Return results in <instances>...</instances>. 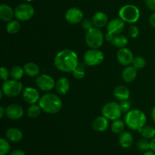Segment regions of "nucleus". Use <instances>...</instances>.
<instances>
[{"label":"nucleus","mask_w":155,"mask_h":155,"mask_svg":"<svg viewBox=\"0 0 155 155\" xmlns=\"http://www.w3.org/2000/svg\"><path fill=\"white\" fill-rule=\"evenodd\" d=\"M54 66L65 73H72L79 65L78 55L71 49H64L57 53L54 59Z\"/></svg>","instance_id":"1"},{"label":"nucleus","mask_w":155,"mask_h":155,"mask_svg":"<svg viewBox=\"0 0 155 155\" xmlns=\"http://www.w3.org/2000/svg\"><path fill=\"white\" fill-rule=\"evenodd\" d=\"M38 104L42 111L48 114H58L63 107V102L60 97L53 93H46L42 95Z\"/></svg>","instance_id":"2"},{"label":"nucleus","mask_w":155,"mask_h":155,"mask_svg":"<svg viewBox=\"0 0 155 155\" xmlns=\"http://www.w3.org/2000/svg\"><path fill=\"white\" fill-rule=\"evenodd\" d=\"M124 122L130 130L139 131L146 124L147 117L142 110L133 109L126 113Z\"/></svg>","instance_id":"3"},{"label":"nucleus","mask_w":155,"mask_h":155,"mask_svg":"<svg viewBox=\"0 0 155 155\" xmlns=\"http://www.w3.org/2000/svg\"><path fill=\"white\" fill-rule=\"evenodd\" d=\"M85 40L90 48H99L104 43V36L100 28L94 27L86 31Z\"/></svg>","instance_id":"4"},{"label":"nucleus","mask_w":155,"mask_h":155,"mask_svg":"<svg viewBox=\"0 0 155 155\" xmlns=\"http://www.w3.org/2000/svg\"><path fill=\"white\" fill-rule=\"evenodd\" d=\"M119 17L124 22L133 24L139 21L140 12L134 5H126L119 10Z\"/></svg>","instance_id":"5"},{"label":"nucleus","mask_w":155,"mask_h":155,"mask_svg":"<svg viewBox=\"0 0 155 155\" xmlns=\"http://www.w3.org/2000/svg\"><path fill=\"white\" fill-rule=\"evenodd\" d=\"M23 88L24 86L21 82L12 79L4 81L2 86V91L5 96L8 98H14L18 96L23 92Z\"/></svg>","instance_id":"6"},{"label":"nucleus","mask_w":155,"mask_h":155,"mask_svg":"<svg viewBox=\"0 0 155 155\" xmlns=\"http://www.w3.org/2000/svg\"><path fill=\"white\" fill-rule=\"evenodd\" d=\"M104 53L99 48H89L83 55V61L87 66H97L103 62Z\"/></svg>","instance_id":"7"},{"label":"nucleus","mask_w":155,"mask_h":155,"mask_svg":"<svg viewBox=\"0 0 155 155\" xmlns=\"http://www.w3.org/2000/svg\"><path fill=\"white\" fill-rule=\"evenodd\" d=\"M122 113L123 112L120 107L119 103H117L115 101H110L107 103L103 106L101 109L102 116L105 117L107 119L112 121L120 119Z\"/></svg>","instance_id":"8"},{"label":"nucleus","mask_w":155,"mask_h":155,"mask_svg":"<svg viewBox=\"0 0 155 155\" xmlns=\"http://www.w3.org/2000/svg\"><path fill=\"white\" fill-rule=\"evenodd\" d=\"M35 13L33 6L27 3H23L15 9V18L19 21H27L31 19Z\"/></svg>","instance_id":"9"},{"label":"nucleus","mask_w":155,"mask_h":155,"mask_svg":"<svg viewBox=\"0 0 155 155\" xmlns=\"http://www.w3.org/2000/svg\"><path fill=\"white\" fill-rule=\"evenodd\" d=\"M55 83L52 77L48 74H42L38 76L36 80V86L39 89L44 92H50L55 87Z\"/></svg>","instance_id":"10"},{"label":"nucleus","mask_w":155,"mask_h":155,"mask_svg":"<svg viewBox=\"0 0 155 155\" xmlns=\"http://www.w3.org/2000/svg\"><path fill=\"white\" fill-rule=\"evenodd\" d=\"M65 19L70 24H78L83 21V12L79 8H71L65 13Z\"/></svg>","instance_id":"11"},{"label":"nucleus","mask_w":155,"mask_h":155,"mask_svg":"<svg viewBox=\"0 0 155 155\" xmlns=\"http://www.w3.org/2000/svg\"><path fill=\"white\" fill-rule=\"evenodd\" d=\"M117 59L121 65L127 67L133 64L134 56H133V51L130 48L124 47L118 50L117 53Z\"/></svg>","instance_id":"12"},{"label":"nucleus","mask_w":155,"mask_h":155,"mask_svg":"<svg viewBox=\"0 0 155 155\" xmlns=\"http://www.w3.org/2000/svg\"><path fill=\"white\" fill-rule=\"evenodd\" d=\"M125 28V22L121 18L112 19L107 24V33L116 36L120 34Z\"/></svg>","instance_id":"13"},{"label":"nucleus","mask_w":155,"mask_h":155,"mask_svg":"<svg viewBox=\"0 0 155 155\" xmlns=\"http://www.w3.org/2000/svg\"><path fill=\"white\" fill-rule=\"evenodd\" d=\"M24 109L19 104H12L5 107L6 117L13 120L21 119L24 116Z\"/></svg>","instance_id":"14"},{"label":"nucleus","mask_w":155,"mask_h":155,"mask_svg":"<svg viewBox=\"0 0 155 155\" xmlns=\"http://www.w3.org/2000/svg\"><path fill=\"white\" fill-rule=\"evenodd\" d=\"M22 96L24 101L30 104H36L41 98L37 89L33 87H26L23 90Z\"/></svg>","instance_id":"15"},{"label":"nucleus","mask_w":155,"mask_h":155,"mask_svg":"<svg viewBox=\"0 0 155 155\" xmlns=\"http://www.w3.org/2000/svg\"><path fill=\"white\" fill-rule=\"evenodd\" d=\"M55 90L57 93L60 95H64L69 92L71 84L68 79L66 77H60L55 83Z\"/></svg>","instance_id":"16"},{"label":"nucleus","mask_w":155,"mask_h":155,"mask_svg":"<svg viewBox=\"0 0 155 155\" xmlns=\"http://www.w3.org/2000/svg\"><path fill=\"white\" fill-rule=\"evenodd\" d=\"M15 17V10L11 6L6 4H2L0 5V18L2 21L9 22Z\"/></svg>","instance_id":"17"},{"label":"nucleus","mask_w":155,"mask_h":155,"mask_svg":"<svg viewBox=\"0 0 155 155\" xmlns=\"http://www.w3.org/2000/svg\"><path fill=\"white\" fill-rule=\"evenodd\" d=\"M109 120L105 117L100 116L95 118L92 123V128L97 132H104L109 127Z\"/></svg>","instance_id":"18"},{"label":"nucleus","mask_w":155,"mask_h":155,"mask_svg":"<svg viewBox=\"0 0 155 155\" xmlns=\"http://www.w3.org/2000/svg\"><path fill=\"white\" fill-rule=\"evenodd\" d=\"M94 27L98 28H102L108 24V18L107 15L102 12H98L93 15L92 18Z\"/></svg>","instance_id":"19"},{"label":"nucleus","mask_w":155,"mask_h":155,"mask_svg":"<svg viewBox=\"0 0 155 155\" xmlns=\"http://www.w3.org/2000/svg\"><path fill=\"white\" fill-rule=\"evenodd\" d=\"M6 138L8 141L12 142H19L23 139L24 135H23L22 131L18 128L12 127L9 128L6 131L5 133Z\"/></svg>","instance_id":"20"},{"label":"nucleus","mask_w":155,"mask_h":155,"mask_svg":"<svg viewBox=\"0 0 155 155\" xmlns=\"http://www.w3.org/2000/svg\"><path fill=\"white\" fill-rule=\"evenodd\" d=\"M137 77V69L133 66H127L122 72V79L126 83H131Z\"/></svg>","instance_id":"21"},{"label":"nucleus","mask_w":155,"mask_h":155,"mask_svg":"<svg viewBox=\"0 0 155 155\" xmlns=\"http://www.w3.org/2000/svg\"><path fill=\"white\" fill-rule=\"evenodd\" d=\"M114 95L115 98L119 101H124V100L129 99L130 95V89L125 86H117L114 89Z\"/></svg>","instance_id":"22"},{"label":"nucleus","mask_w":155,"mask_h":155,"mask_svg":"<svg viewBox=\"0 0 155 155\" xmlns=\"http://www.w3.org/2000/svg\"><path fill=\"white\" fill-rule=\"evenodd\" d=\"M133 136L130 132L124 131L120 134L119 143L120 146L124 148H129L133 144Z\"/></svg>","instance_id":"23"},{"label":"nucleus","mask_w":155,"mask_h":155,"mask_svg":"<svg viewBox=\"0 0 155 155\" xmlns=\"http://www.w3.org/2000/svg\"><path fill=\"white\" fill-rule=\"evenodd\" d=\"M24 70V73L27 76L30 77H38L40 72L39 66L34 62H27L23 67Z\"/></svg>","instance_id":"24"},{"label":"nucleus","mask_w":155,"mask_h":155,"mask_svg":"<svg viewBox=\"0 0 155 155\" xmlns=\"http://www.w3.org/2000/svg\"><path fill=\"white\" fill-rule=\"evenodd\" d=\"M111 43L114 46L118 48H124L128 44V38L125 35H122L120 33V34L114 36L113 40L111 41Z\"/></svg>","instance_id":"25"},{"label":"nucleus","mask_w":155,"mask_h":155,"mask_svg":"<svg viewBox=\"0 0 155 155\" xmlns=\"http://www.w3.org/2000/svg\"><path fill=\"white\" fill-rule=\"evenodd\" d=\"M141 136L146 139H153L155 137V128L151 126H145L139 131Z\"/></svg>","instance_id":"26"},{"label":"nucleus","mask_w":155,"mask_h":155,"mask_svg":"<svg viewBox=\"0 0 155 155\" xmlns=\"http://www.w3.org/2000/svg\"><path fill=\"white\" fill-rule=\"evenodd\" d=\"M21 30V24L18 20H12L6 24V30L9 34H16Z\"/></svg>","instance_id":"27"},{"label":"nucleus","mask_w":155,"mask_h":155,"mask_svg":"<svg viewBox=\"0 0 155 155\" xmlns=\"http://www.w3.org/2000/svg\"><path fill=\"white\" fill-rule=\"evenodd\" d=\"M125 125V122L120 118V119L115 120L113 121L111 126H110V129H111V131L115 134H120L124 131Z\"/></svg>","instance_id":"28"},{"label":"nucleus","mask_w":155,"mask_h":155,"mask_svg":"<svg viewBox=\"0 0 155 155\" xmlns=\"http://www.w3.org/2000/svg\"><path fill=\"white\" fill-rule=\"evenodd\" d=\"M42 110V108L39 104H30L27 109V116L30 118H36L40 115Z\"/></svg>","instance_id":"29"},{"label":"nucleus","mask_w":155,"mask_h":155,"mask_svg":"<svg viewBox=\"0 0 155 155\" xmlns=\"http://www.w3.org/2000/svg\"><path fill=\"white\" fill-rule=\"evenodd\" d=\"M24 74L25 73H24V68H21L20 66H14L10 71L11 77L16 80H20L22 79Z\"/></svg>","instance_id":"30"},{"label":"nucleus","mask_w":155,"mask_h":155,"mask_svg":"<svg viewBox=\"0 0 155 155\" xmlns=\"http://www.w3.org/2000/svg\"><path fill=\"white\" fill-rule=\"evenodd\" d=\"M86 64H79L78 66L77 67L75 70L72 72L73 76L75 77L76 79H79L81 80L86 75V71H85V66Z\"/></svg>","instance_id":"31"},{"label":"nucleus","mask_w":155,"mask_h":155,"mask_svg":"<svg viewBox=\"0 0 155 155\" xmlns=\"http://www.w3.org/2000/svg\"><path fill=\"white\" fill-rule=\"evenodd\" d=\"M11 150V146L8 140L4 138L0 139V155H6L9 153Z\"/></svg>","instance_id":"32"},{"label":"nucleus","mask_w":155,"mask_h":155,"mask_svg":"<svg viewBox=\"0 0 155 155\" xmlns=\"http://www.w3.org/2000/svg\"><path fill=\"white\" fill-rule=\"evenodd\" d=\"M136 147L139 150L145 152V151L150 150V142L148 141V139H142L138 141Z\"/></svg>","instance_id":"33"},{"label":"nucleus","mask_w":155,"mask_h":155,"mask_svg":"<svg viewBox=\"0 0 155 155\" xmlns=\"http://www.w3.org/2000/svg\"><path fill=\"white\" fill-rule=\"evenodd\" d=\"M145 64H146V61L145 59L142 56H137V57L134 58V60L133 62V66L135 67L136 69H142L145 68Z\"/></svg>","instance_id":"34"},{"label":"nucleus","mask_w":155,"mask_h":155,"mask_svg":"<svg viewBox=\"0 0 155 155\" xmlns=\"http://www.w3.org/2000/svg\"><path fill=\"white\" fill-rule=\"evenodd\" d=\"M119 104L123 113H127V112L130 111V109H131L132 104L131 101L129 99L124 100V101H120Z\"/></svg>","instance_id":"35"},{"label":"nucleus","mask_w":155,"mask_h":155,"mask_svg":"<svg viewBox=\"0 0 155 155\" xmlns=\"http://www.w3.org/2000/svg\"><path fill=\"white\" fill-rule=\"evenodd\" d=\"M129 35L131 38L133 39H135V38H137L139 34V30L136 26L132 25L130 26V28H129Z\"/></svg>","instance_id":"36"},{"label":"nucleus","mask_w":155,"mask_h":155,"mask_svg":"<svg viewBox=\"0 0 155 155\" xmlns=\"http://www.w3.org/2000/svg\"><path fill=\"white\" fill-rule=\"evenodd\" d=\"M0 76H1V80L3 81H6L8 80L10 75V71L5 67H2L1 71H0Z\"/></svg>","instance_id":"37"},{"label":"nucleus","mask_w":155,"mask_h":155,"mask_svg":"<svg viewBox=\"0 0 155 155\" xmlns=\"http://www.w3.org/2000/svg\"><path fill=\"white\" fill-rule=\"evenodd\" d=\"M82 27L85 30L88 31L90 29H92V27H94V24L92 23V20L89 19H83V21H82Z\"/></svg>","instance_id":"38"},{"label":"nucleus","mask_w":155,"mask_h":155,"mask_svg":"<svg viewBox=\"0 0 155 155\" xmlns=\"http://www.w3.org/2000/svg\"><path fill=\"white\" fill-rule=\"evenodd\" d=\"M145 3L150 10L155 12V0H145Z\"/></svg>","instance_id":"39"},{"label":"nucleus","mask_w":155,"mask_h":155,"mask_svg":"<svg viewBox=\"0 0 155 155\" xmlns=\"http://www.w3.org/2000/svg\"><path fill=\"white\" fill-rule=\"evenodd\" d=\"M148 21H149V24L151 27H155V12H153V13L150 15Z\"/></svg>","instance_id":"40"},{"label":"nucleus","mask_w":155,"mask_h":155,"mask_svg":"<svg viewBox=\"0 0 155 155\" xmlns=\"http://www.w3.org/2000/svg\"><path fill=\"white\" fill-rule=\"evenodd\" d=\"M9 155H26V154L23 150L15 149L14 151H12V152H10V154Z\"/></svg>","instance_id":"41"},{"label":"nucleus","mask_w":155,"mask_h":155,"mask_svg":"<svg viewBox=\"0 0 155 155\" xmlns=\"http://www.w3.org/2000/svg\"><path fill=\"white\" fill-rule=\"evenodd\" d=\"M150 149L155 152V137L150 142Z\"/></svg>","instance_id":"42"},{"label":"nucleus","mask_w":155,"mask_h":155,"mask_svg":"<svg viewBox=\"0 0 155 155\" xmlns=\"http://www.w3.org/2000/svg\"><path fill=\"white\" fill-rule=\"evenodd\" d=\"M5 115V107L1 106L0 107V118H3Z\"/></svg>","instance_id":"43"},{"label":"nucleus","mask_w":155,"mask_h":155,"mask_svg":"<svg viewBox=\"0 0 155 155\" xmlns=\"http://www.w3.org/2000/svg\"><path fill=\"white\" fill-rule=\"evenodd\" d=\"M143 155H155V152L154 151H153L152 150H148V151H146L144 152Z\"/></svg>","instance_id":"44"},{"label":"nucleus","mask_w":155,"mask_h":155,"mask_svg":"<svg viewBox=\"0 0 155 155\" xmlns=\"http://www.w3.org/2000/svg\"><path fill=\"white\" fill-rule=\"evenodd\" d=\"M151 117H152L153 121L155 123V106L153 107L152 110H151Z\"/></svg>","instance_id":"45"},{"label":"nucleus","mask_w":155,"mask_h":155,"mask_svg":"<svg viewBox=\"0 0 155 155\" xmlns=\"http://www.w3.org/2000/svg\"><path fill=\"white\" fill-rule=\"evenodd\" d=\"M25 1L26 2H32V1H33V0H25Z\"/></svg>","instance_id":"46"}]
</instances>
